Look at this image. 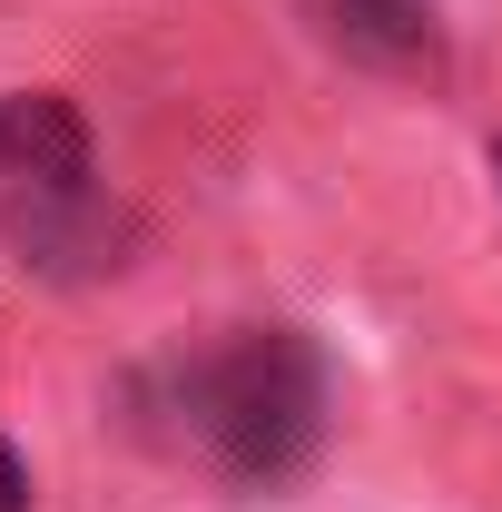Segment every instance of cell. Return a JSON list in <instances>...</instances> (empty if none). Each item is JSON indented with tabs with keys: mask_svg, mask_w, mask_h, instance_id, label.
Wrapping results in <instances>:
<instances>
[{
	"mask_svg": "<svg viewBox=\"0 0 502 512\" xmlns=\"http://www.w3.org/2000/svg\"><path fill=\"white\" fill-rule=\"evenodd\" d=\"M168 434L227 483H286L325 434V365L306 335L247 325L227 345H207L188 365H168Z\"/></svg>",
	"mask_w": 502,
	"mask_h": 512,
	"instance_id": "6da1fadb",
	"label": "cell"
},
{
	"mask_svg": "<svg viewBox=\"0 0 502 512\" xmlns=\"http://www.w3.org/2000/svg\"><path fill=\"white\" fill-rule=\"evenodd\" d=\"M335 40L384 69H424L434 60V10L424 0H335Z\"/></svg>",
	"mask_w": 502,
	"mask_h": 512,
	"instance_id": "3957f363",
	"label": "cell"
},
{
	"mask_svg": "<svg viewBox=\"0 0 502 512\" xmlns=\"http://www.w3.org/2000/svg\"><path fill=\"white\" fill-rule=\"evenodd\" d=\"M0 512H30V473H20V453L0 444Z\"/></svg>",
	"mask_w": 502,
	"mask_h": 512,
	"instance_id": "277c9868",
	"label": "cell"
},
{
	"mask_svg": "<svg viewBox=\"0 0 502 512\" xmlns=\"http://www.w3.org/2000/svg\"><path fill=\"white\" fill-rule=\"evenodd\" d=\"M0 197H10V247L69 266L99 247V158L69 99H10L0 109Z\"/></svg>",
	"mask_w": 502,
	"mask_h": 512,
	"instance_id": "7a4b0ae2",
	"label": "cell"
},
{
	"mask_svg": "<svg viewBox=\"0 0 502 512\" xmlns=\"http://www.w3.org/2000/svg\"><path fill=\"white\" fill-rule=\"evenodd\" d=\"M493 178H502V138H493Z\"/></svg>",
	"mask_w": 502,
	"mask_h": 512,
	"instance_id": "5b68a950",
	"label": "cell"
}]
</instances>
